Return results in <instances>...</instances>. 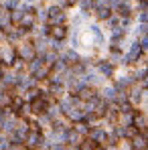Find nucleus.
Returning a JSON list of instances; mask_svg holds the SVG:
<instances>
[{
  "label": "nucleus",
  "mask_w": 148,
  "mask_h": 150,
  "mask_svg": "<svg viewBox=\"0 0 148 150\" xmlns=\"http://www.w3.org/2000/svg\"><path fill=\"white\" fill-rule=\"evenodd\" d=\"M67 21V14L63 12L61 6H49L47 8V25H65Z\"/></svg>",
  "instance_id": "nucleus-1"
},
{
  "label": "nucleus",
  "mask_w": 148,
  "mask_h": 150,
  "mask_svg": "<svg viewBox=\"0 0 148 150\" xmlns=\"http://www.w3.org/2000/svg\"><path fill=\"white\" fill-rule=\"evenodd\" d=\"M142 55H144V51L140 47V41H134V43L130 45L128 55L124 57V65H136L138 61H142Z\"/></svg>",
  "instance_id": "nucleus-2"
},
{
  "label": "nucleus",
  "mask_w": 148,
  "mask_h": 150,
  "mask_svg": "<svg viewBox=\"0 0 148 150\" xmlns=\"http://www.w3.org/2000/svg\"><path fill=\"white\" fill-rule=\"evenodd\" d=\"M25 142L28 148H41V146H45V136L41 130H28Z\"/></svg>",
  "instance_id": "nucleus-3"
},
{
  "label": "nucleus",
  "mask_w": 148,
  "mask_h": 150,
  "mask_svg": "<svg viewBox=\"0 0 148 150\" xmlns=\"http://www.w3.org/2000/svg\"><path fill=\"white\" fill-rule=\"evenodd\" d=\"M16 55H18L23 61H26V63H28V61H30V59L37 55L35 45H33V43H23L21 47H16Z\"/></svg>",
  "instance_id": "nucleus-4"
},
{
  "label": "nucleus",
  "mask_w": 148,
  "mask_h": 150,
  "mask_svg": "<svg viewBox=\"0 0 148 150\" xmlns=\"http://www.w3.org/2000/svg\"><path fill=\"white\" fill-rule=\"evenodd\" d=\"M28 103H30V114H35V116H41V114H45V112H47V105H49V101L45 100L43 96L35 98V100L28 101Z\"/></svg>",
  "instance_id": "nucleus-5"
},
{
  "label": "nucleus",
  "mask_w": 148,
  "mask_h": 150,
  "mask_svg": "<svg viewBox=\"0 0 148 150\" xmlns=\"http://www.w3.org/2000/svg\"><path fill=\"white\" fill-rule=\"evenodd\" d=\"M81 140H83V136L75 130V128H67L65 130V142H69V146L71 148H79V144H81Z\"/></svg>",
  "instance_id": "nucleus-6"
},
{
  "label": "nucleus",
  "mask_w": 148,
  "mask_h": 150,
  "mask_svg": "<svg viewBox=\"0 0 148 150\" xmlns=\"http://www.w3.org/2000/svg\"><path fill=\"white\" fill-rule=\"evenodd\" d=\"M98 71L99 75H103V77H114V73H116V69H114V63L112 61H106V59H99L98 63Z\"/></svg>",
  "instance_id": "nucleus-7"
},
{
  "label": "nucleus",
  "mask_w": 148,
  "mask_h": 150,
  "mask_svg": "<svg viewBox=\"0 0 148 150\" xmlns=\"http://www.w3.org/2000/svg\"><path fill=\"white\" fill-rule=\"evenodd\" d=\"M35 23H37V16H35V12L33 10H26L25 14H23V18H21V23H18V26H23V28H26L28 33L35 28Z\"/></svg>",
  "instance_id": "nucleus-8"
},
{
  "label": "nucleus",
  "mask_w": 148,
  "mask_h": 150,
  "mask_svg": "<svg viewBox=\"0 0 148 150\" xmlns=\"http://www.w3.org/2000/svg\"><path fill=\"white\" fill-rule=\"evenodd\" d=\"M91 140H96L99 144H106L108 142V132L103 128H89V134H87Z\"/></svg>",
  "instance_id": "nucleus-9"
},
{
  "label": "nucleus",
  "mask_w": 148,
  "mask_h": 150,
  "mask_svg": "<svg viewBox=\"0 0 148 150\" xmlns=\"http://www.w3.org/2000/svg\"><path fill=\"white\" fill-rule=\"evenodd\" d=\"M128 89H130V96H128V100L132 101L134 105H136V103H140V101L144 100V89H142V85H138V87H132V85H130Z\"/></svg>",
  "instance_id": "nucleus-10"
},
{
  "label": "nucleus",
  "mask_w": 148,
  "mask_h": 150,
  "mask_svg": "<svg viewBox=\"0 0 148 150\" xmlns=\"http://www.w3.org/2000/svg\"><path fill=\"white\" fill-rule=\"evenodd\" d=\"M67 26L65 25H53L51 26V33H49V37H53V39H59V41H63L65 37H67Z\"/></svg>",
  "instance_id": "nucleus-11"
},
{
  "label": "nucleus",
  "mask_w": 148,
  "mask_h": 150,
  "mask_svg": "<svg viewBox=\"0 0 148 150\" xmlns=\"http://www.w3.org/2000/svg\"><path fill=\"white\" fill-rule=\"evenodd\" d=\"M49 93L53 98H61L65 93V83H61V81H49Z\"/></svg>",
  "instance_id": "nucleus-12"
},
{
  "label": "nucleus",
  "mask_w": 148,
  "mask_h": 150,
  "mask_svg": "<svg viewBox=\"0 0 148 150\" xmlns=\"http://www.w3.org/2000/svg\"><path fill=\"white\" fill-rule=\"evenodd\" d=\"M130 142H132V144H130L132 148H148V138L144 134H140V132H138L136 136H132Z\"/></svg>",
  "instance_id": "nucleus-13"
},
{
  "label": "nucleus",
  "mask_w": 148,
  "mask_h": 150,
  "mask_svg": "<svg viewBox=\"0 0 148 150\" xmlns=\"http://www.w3.org/2000/svg\"><path fill=\"white\" fill-rule=\"evenodd\" d=\"M79 59H81V57H79V55H77V51H73V49L65 51V53L61 55V61H63L67 67H69V65H73V63H77Z\"/></svg>",
  "instance_id": "nucleus-14"
},
{
  "label": "nucleus",
  "mask_w": 148,
  "mask_h": 150,
  "mask_svg": "<svg viewBox=\"0 0 148 150\" xmlns=\"http://www.w3.org/2000/svg\"><path fill=\"white\" fill-rule=\"evenodd\" d=\"M116 14L118 16H132V4L126 0H120V4L116 6Z\"/></svg>",
  "instance_id": "nucleus-15"
},
{
  "label": "nucleus",
  "mask_w": 148,
  "mask_h": 150,
  "mask_svg": "<svg viewBox=\"0 0 148 150\" xmlns=\"http://www.w3.org/2000/svg\"><path fill=\"white\" fill-rule=\"evenodd\" d=\"M77 2H79V6H81V14H83V16L91 14L93 8H96V0H77Z\"/></svg>",
  "instance_id": "nucleus-16"
},
{
  "label": "nucleus",
  "mask_w": 148,
  "mask_h": 150,
  "mask_svg": "<svg viewBox=\"0 0 148 150\" xmlns=\"http://www.w3.org/2000/svg\"><path fill=\"white\" fill-rule=\"evenodd\" d=\"M101 98L106 101H116V98H118V89L116 87H106L103 91H101Z\"/></svg>",
  "instance_id": "nucleus-17"
},
{
  "label": "nucleus",
  "mask_w": 148,
  "mask_h": 150,
  "mask_svg": "<svg viewBox=\"0 0 148 150\" xmlns=\"http://www.w3.org/2000/svg\"><path fill=\"white\" fill-rule=\"evenodd\" d=\"M101 144L96 142V140H91V138H83L81 140V144H79V148L81 150H93V148H99Z\"/></svg>",
  "instance_id": "nucleus-18"
},
{
  "label": "nucleus",
  "mask_w": 148,
  "mask_h": 150,
  "mask_svg": "<svg viewBox=\"0 0 148 150\" xmlns=\"http://www.w3.org/2000/svg\"><path fill=\"white\" fill-rule=\"evenodd\" d=\"M89 30H91V35H93V41H96V45H101V43H103V35H101L99 26H98V25H91V26H89Z\"/></svg>",
  "instance_id": "nucleus-19"
},
{
  "label": "nucleus",
  "mask_w": 148,
  "mask_h": 150,
  "mask_svg": "<svg viewBox=\"0 0 148 150\" xmlns=\"http://www.w3.org/2000/svg\"><path fill=\"white\" fill-rule=\"evenodd\" d=\"M18 4H21V0H4V8L6 10H14Z\"/></svg>",
  "instance_id": "nucleus-20"
},
{
  "label": "nucleus",
  "mask_w": 148,
  "mask_h": 150,
  "mask_svg": "<svg viewBox=\"0 0 148 150\" xmlns=\"http://www.w3.org/2000/svg\"><path fill=\"white\" fill-rule=\"evenodd\" d=\"M136 35H148V23H140L136 28Z\"/></svg>",
  "instance_id": "nucleus-21"
},
{
  "label": "nucleus",
  "mask_w": 148,
  "mask_h": 150,
  "mask_svg": "<svg viewBox=\"0 0 148 150\" xmlns=\"http://www.w3.org/2000/svg\"><path fill=\"white\" fill-rule=\"evenodd\" d=\"M108 25L112 26V28H114V26H118V25H120V16H118V14H116V16L112 14V16L108 18Z\"/></svg>",
  "instance_id": "nucleus-22"
},
{
  "label": "nucleus",
  "mask_w": 148,
  "mask_h": 150,
  "mask_svg": "<svg viewBox=\"0 0 148 150\" xmlns=\"http://www.w3.org/2000/svg\"><path fill=\"white\" fill-rule=\"evenodd\" d=\"M140 47L144 53H148V35H142V39H140Z\"/></svg>",
  "instance_id": "nucleus-23"
},
{
  "label": "nucleus",
  "mask_w": 148,
  "mask_h": 150,
  "mask_svg": "<svg viewBox=\"0 0 148 150\" xmlns=\"http://www.w3.org/2000/svg\"><path fill=\"white\" fill-rule=\"evenodd\" d=\"M65 2H67V6H73V4L77 2V0H65Z\"/></svg>",
  "instance_id": "nucleus-24"
},
{
  "label": "nucleus",
  "mask_w": 148,
  "mask_h": 150,
  "mask_svg": "<svg viewBox=\"0 0 148 150\" xmlns=\"http://www.w3.org/2000/svg\"><path fill=\"white\" fill-rule=\"evenodd\" d=\"M2 75H4V67L0 65V79H2Z\"/></svg>",
  "instance_id": "nucleus-25"
},
{
  "label": "nucleus",
  "mask_w": 148,
  "mask_h": 150,
  "mask_svg": "<svg viewBox=\"0 0 148 150\" xmlns=\"http://www.w3.org/2000/svg\"><path fill=\"white\" fill-rule=\"evenodd\" d=\"M146 71H148V63H146Z\"/></svg>",
  "instance_id": "nucleus-26"
}]
</instances>
